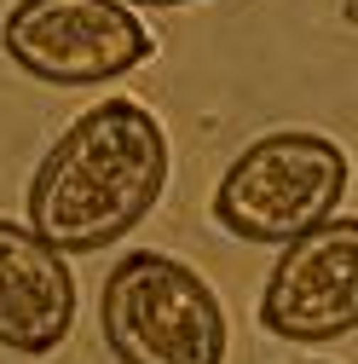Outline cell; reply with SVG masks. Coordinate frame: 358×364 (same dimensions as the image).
Instances as JSON below:
<instances>
[{
    "label": "cell",
    "instance_id": "cell-1",
    "mask_svg": "<svg viewBox=\"0 0 358 364\" xmlns=\"http://www.w3.org/2000/svg\"><path fill=\"white\" fill-rule=\"evenodd\" d=\"M168 186V133L139 99L75 116L29 179V232L58 255H99L139 225Z\"/></svg>",
    "mask_w": 358,
    "mask_h": 364
},
{
    "label": "cell",
    "instance_id": "cell-2",
    "mask_svg": "<svg viewBox=\"0 0 358 364\" xmlns=\"http://www.w3.org/2000/svg\"><path fill=\"white\" fill-rule=\"evenodd\" d=\"M347 179H352V162L330 133L278 127L232 156V168L214 186L208 214L219 232H232L243 243L283 249V243L306 237L312 225L335 220Z\"/></svg>",
    "mask_w": 358,
    "mask_h": 364
},
{
    "label": "cell",
    "instance_id": "cell-3",
    "mask_svg": "<svg viewBox=\"0 0 358 364\" xmlns=\"http://www.w3.org/2000/svg\"><path fill=\"white\" fill-rule=\"evenodd\" d=\"M99 330L116 364H226L232 324L202 272L162 249H133L104 272Z\"/></svg>",
    "mask_w": 358,
    "mask_h": 364
},
{
    "label": "cell",
    "instance_id": "cell-4",
    "mask_svg": "<svg viewBox=\"0 0 358 364\" xmlns=\"http://www.w3.org/2000/svg\"><path fill=\"white\" fill-rule=\"evenodd\" d=\"M0 53L29 81L104 87L156 53V35L121 0H18L0 18Z\"/></svg>",
    "mask_w": 358,
    "mask_h": 364
},
{
    "label": "cell",
    "instance_id": "cell-5",
    "mask_svg": "<svg viewBox=\"0 0 358 364\" xmlns=\"http://www.w3.org/2000/svg\"><path fill=\"white\" fill-rule=\"evenodd\" d=\"M260 324L300 347L341 341L358 330V220L352 214H335L312 225L306 237L283 243L272 278L260 289Z\"/></svg>",
    "mask_w": 358,
    "mask_h": 364
},
{
    "label": "cell",
    "instance_id": "cell-6",
    "mask_svg": "<svg viewBox=\"0 0 358 364\" xmlns=\"http://www.w3.org/2000/svg\"><path fill=\"white\" fill-rule=\"evenodd\" d=\"M75 330V278L53 243L0 220V347L47 358Z\"/></svg>",
    "mask_w": 358,
    "mask_h": 364
},
{
    "label": "cell",
    "instance_id": "cell-7",
    "mask_svg": "<svg viewBox=\"0 0 358 364\" xmlns=\"http://www.w3.org/2000/svg\"><path fill=\"white\" fill-rule=\"evenodd\" d=\"M121 6H197V0H121Z\"/></svg>",
    "mask_w": 358,
    "mask_h": 364
},
{
    "label": "cell",
    "instance_id": "cell-8",
    "mask_svg": "<svg viewBox=\"0 0 358 364\" xmlns=\"http://www.w3.org/2000/svg\"><path fill=\"white\" fill-rule=\"evenodd\" d=\"M306 364H324V358H306Z\"/></svg>",
    "mask_w": 358,
    "mask_h": 364
}]
</instances>
